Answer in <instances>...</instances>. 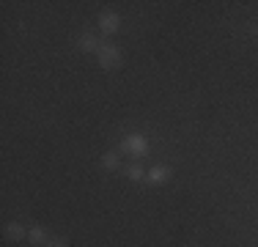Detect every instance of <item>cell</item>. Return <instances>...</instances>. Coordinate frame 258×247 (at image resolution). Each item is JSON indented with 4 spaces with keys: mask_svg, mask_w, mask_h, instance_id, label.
I'll return each instance as SVG.
<instances>
[{
    "mask_svg": "<svg viewBox=\"0 0 258 247\" xmlns=\"http://www.w3.org/2000/svg\"><path fill=\"white\" fill-rule=\"evenodd\" d=\"M126 176L132 178V181H143L146 178V170L140 168V165H129V170H126Z\"/></svg>",
    "mask_w": 258,
    "mask_h": 247,
    "instance_id": "ba28073f",
    "label": "cell"
},
{
    "mask_svg": "<svg viewBox=\"0 0 258 247\" xmlns=\"http://www.w3.org/2000/svg\"><path fill=\"white\" fill-rule=\"evenodd\" d=\"M102 165H104L107 170H115V168H118V154H113V151L104 154V157H102Z\"/></svg>",
    "mask_w": 258,
    "mask_h": 247,
    "instance_id": "9c48e42d",
    "label": "cell"
},
{
    "mask_svg": "<svg viewBox=\"0 0 258 247\" xmlns=\"http://www.w3.org/2000/svg\"><path fill=\"white\" fill-rule=\"evenodd\" d=\"M96 58H99V66L104 72H110V69H118L121 66V49L118 47H113V44H102L99 47V52H96Z\"/></svg>",
    "mask_w": 258,
    "mask_h": 247,
    "instance_id": "6da1fadb",
    "label": "cell"
},
{
    "mask_svg": "<svg viewBox=\"0 0 258 247\" xmlns=\"http://www.w3.org/2000/svg\"><path fill=\"white\" fill-rule=\"evenodd\" d=\"M121 146H124V151H126V154H132V157H138V159L149 154V140H146L143 135H138V132L126 135Z\"/></svg>",
    "mask_w": 258,
    "mask_h": 247,
    "instance_id": "7a4b0ae2",
    "label": "cell"
},
{
    "mask_svg": "<svg viewBox=\"0 0 258 247\" xmlns=\"http://www.w3.org/2000/svg\"><path fill=\"white\" fill-rule=\"evenodd\" d=\"M77 47L83 49V52H99L102 44H99V39H96L94 33H83V36L77 39Z\"/></svg>",
    "mask_w": 258,
    "mask_h": 247,
    "instance_id": "5b68a950",
    "label": "cell"
},
{
    "mask_svg": "<svg viewBox=\"0 0 258 247\" xmlns=\"http://www.w3.org/2000/svg\"><path fill=\"white\" fill-rule=\"evenodd\" d=\"M6 236H9L11 242H20V239H25V228H22L20 222H9V225H6Z\"/></svg>",
    "mask_w": 258,
    "mask_h": 247,
    "instance_id": "8992f818",
    "label": "cell"
},
{
    "mask_svg": "<svg viewBox=\"0 0 258 247\" xmlns=\"http://www.w3.org/2000/svg\"><path fill=\"white\" fill-rule=\"evenodd\" d=\"M47 247H69V242H66V239H55V242H50Z\"/></svg>",
    "mask_w": 258,
    "mask_h": 247,
    "instance_id": "30bf717a",
    "label": "cell"
},
{
    "mask_svg": "<svg viewBox=\"0 0 258 247\" xmlns=\"http://www.w3.org/2000/svg\"><path fill=\"white\" fill-rule=\"evenodd\" d=\"M170 173H173V170H170L168 165H154V168L146 173V181H149V184H162V181H168V178H170Z\"/></svg>",
    "mask_w": 258,
    "mask_h": 247,
    "instance_id": "277c9868",
    "label": "cell"
},
{
    "mask_svg": "<svg viewBox=\"0 0 258 247\" xmlns=\"http://www.w3.org/2000/svg\"><path fill=\"white\" fill-rule=\"evenodd\" d=\"M28 239H30L33 244H50V242H47V233H44V228H39V225H36V228H30Z\"/></svg>",
    "mask_w": 258,
    "mask_h": 247,
    "instance_id": "52a82bcc",
    "label": "cell"
},
{
    "mask_svg": "<svg viewBox=\"0 0 258 247\" xmlns=\"http://www.w3.org/2000/svg\"><path fill=\"white\" fill-rule=\"evenodd\" d=\"M250 33H253L255 39H258V25H253V28H250Z\"/></svg>",
    "mask_w": 258,
    "mask_h": 247,
    "instance_id": "8fae6325",
    "label": "cell"
},
{
    "mask_svg": "<svg viewBox=\"0 0 258 247\" xmlns=\"http://www.w3.org/2000/svg\"><path fill=\"white\" fill-rule=\"evenodd\" d=\"M118 25H121L118 14H113V11H102V14H99V28H102L104 36H113L115 30H118Z\"/></svg>",
    "mask_w": 258,
    "mask_h": 247,
    "instance_id": "3957f363",
    "label": "cell"
}]
</instances>
